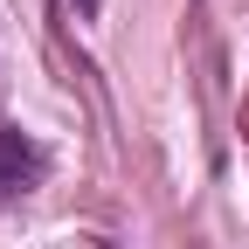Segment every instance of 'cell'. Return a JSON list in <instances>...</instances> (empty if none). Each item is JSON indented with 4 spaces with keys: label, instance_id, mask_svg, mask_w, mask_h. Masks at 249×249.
Returning a JSON list of instances; mask_svg holds the SVG:
<instances>
[{
    "label": "cell",
    "instance_id": "obj_1",
    "mask_svg": "<svg viewBox=\"0 0 249 249\" xmlns=\"http://www.w3.org/2000/svg\"><path fill=\"white\" fill-rule=\"evenodd\" d=\"M42 145L35 139H21V124H0V201L7 194H28V187L42 180Z\"/></svg>",
    "mask_w": 249,
    "mask_h": 249
},
{
    "label": "cell",
    "instance_id": "obj_2",
    "mask_svg": "<svg viewBox=\"0 0 249 249\" xmlns=\"http://www.w3.org/2000/svg\"><path fill=\"white\" fill-rule=\"evenodd\" d=\"M62 7H70L76 21H97V7H104V0H62Z\"/></svg>",
    "mask_w": 249,
    "mask_h": 249
}]
</instances>
